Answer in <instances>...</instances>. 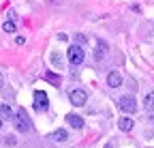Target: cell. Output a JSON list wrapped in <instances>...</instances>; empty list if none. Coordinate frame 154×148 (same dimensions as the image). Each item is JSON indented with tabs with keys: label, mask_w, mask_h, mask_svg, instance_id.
<instances>
[{
	"label": "cell",
	"mask_w": 154,
	"mask_h": 148,
	"mask_svg": "<svg viewBox=\"0 0 154 148\" xmlns=\"http://www.w3.org/2000/svg\"><path fill=\"white\" fill-rule=\"evenodd\" d=\"M146 109H150V112H154V92H148L146 95V101H143Z\"/></svg>",
	"instance_id": "cell-13"
},
{
	"label": "cell",
	"mask_w": 154,
	"mask_h": 148,
	"mask_svg": "<svg viewBox=\"0 0 154 148\" xmlns=\"http://www.w3.org/2000/svg\"><path fill=\"white\" fill-rule=\"evenodd\" d=\"M15 43H17V45H24V43H26V39H24V36H17Z\"/></svg>",
	"instance_id": "cell-16"
},
{
	"label": "cell",
	"mask_w": 154,
	"mask_h": 148,
	"mask_svg": "<svg viewBox=\"0 0 154 148\" xmlns=\"http://www.w3.org/2000/svg\"><path fill=\"white\" fill-rule=\"evenodd\" d=\"M0 129H2V118H0Z\"/></svg>",
	"instance_id": "cell-18"
},
{
	"label": "cell",
	"mask_w": 154,
	"mask_h": 148,
	"mask_svg": "<svg viewBox=\"0 0 154 148\" xmlns=\"http://www.w3.org/2000/svg\"><path fill=\"white\" fill-rule=\"evenodd\" d=\"M47 103H49L47 95H45L43 90H36V92H34V107H36V109H45Z\"/></svg>",
	"instance_id": "cell-5"
},
{
	"label": "cell",
	"mask_w": 154,
	"mask_h": 148,
	"mask_svg": "<svg viewBox=\"0 0 154 148\" xmlns=\"http://www.w3.org/2000/svg\"><path fill=\"white\" fill-rule=\"evenodd\" d=\"M2 30H5V32H15L17 28H15V24H13V22H5V26H2Z\"/></svg>",
	"instance_id": "cell-14"
},
{
	"label": "cell",
	"mask_w": 154,
	"mask_h": 148,
	"mask_svg": "<svg viewBox=\"0 0 154 148\" xmlns=\"http://www.w3.org/2000/svg\"><path fill=\"white\" fill-rule=\"evenodd\" d=\"M107 84L111 86V88H118V86H122V75L118 71H111L109 75H107Z\"/></svg>",
	"instance_id": "cell-6"
},
{
	"label": "cell",
	"mask_w": 154,
	"mask_h": 148,
	"mask_svg": "<svg viewBox=\"0 0 154 148\" xmlns=\"http://www.w3.org/2000/svg\"><path fill=\"white\" fill-rule=\"evenodd\" d=\"M54 142H66L69 140V133L64 131V129H58V131H54Z\"/></svg>",
	"instance_id": "cell-11"
},
{
	"label": "cell",
	"mask_w": 154,
	"mask_h": 148,
	"mask_svg": "<svg viewBox=\"0 0 154 148\" xmlns=\"http://www.w3.org/2000/svg\"><path fill=\"white\" fill-rule=\"evenodd\" d=\"M69 99H71V103H73V105L82 107V105L88 101V92H86V90H82V88H73V90L69 92Z\"/></svg>",
	"instance_id": "cell-3"
},
{
	"label": "cell",
	"mask_w": 154,
	"mask_h": 148,
	"mask_svg": "<svg viewBox=\"0 0 154 148\" xmlns=\"http://www.w3.org/2000/svg\"><path fill=\"white\" fill-rule=\"evenodd\" d=\"M77 43L84 45V43H86V36H84V34H77Z\"/></svg>",
	"instance_id": "cell-15"
},
{
	"label": "cell",
	"mask_w": 154,
	"mask_h": 148,
	"mask_svg": "<svg viewBox=\"0 0 154 148\" xmlns=\"http://www.w3.org/2000/svg\"><path fill=\"white\" fill-rule=\"evenodd\" d=\"M84 58H86V54H84V49L79 45H71L69 47V60H71V65H82Z\"/></svg>",
	"instance_id": "cell-4"
},
{
	"label": "cell",
	"mask_w": 154,
	"mask_h": 148,
	"mask_svg": "<svg viewBox=\"0 0 154 148\" xmlns=\"http://www.w3.org/2000/svg\"><path fill=\"white\" fill-rule=\"evenodd\" d=\"M5 86V77H2V73H0V88Z\"/></svg>",
	"instance_id": "cell-17"
},
{
	"label": "cell",
	"mask_w": 154,
	"mask_h": 148,
	"mask_svg": "<svg viewBox=\"0 0 154 148\" xmlns=\"http://www.w3.org/2000/svg\"><path fill=\"white\" fill-rule=\"evenodd\" d=\"M66 122H69L73 129H82V127H84V118L77 116V114H66Z\"/></svg>",
	"instance_id": "cell-7"
},
{
	"label": "cell",
	"mask_w": 154,
	"mask_h": 148,
	"mask_svg": "<svg viewBox=\"0 0 154 148\" xmlns=\"http://www.w3.org/2000/svg\"><path fill=\"white\" fill-rule=\"evenodd\" d=\"M0 116H2V118H7V120H15L13 109H11L7 103H0Z\"/></svg>",
	"instance_id": "cell-8"
},
{
	"label": "cell",
	"mask_w": 154,
	"mask_h": 148,
	"mask_svg": "<svg viewBox=\"0 0 154 148\" xmlns=\"http://www.w3.org/2000/svg\"><path fill=\"white\" fill-rule=\"evenodd\" d=\"M13 122H15V129L19 133H28L30 131V122H28V116H26V109H17Z\"/></svg>",
	"instance_id": "cell-2"
},
{
	"label": "cell",
	"mask_w": 154,
	"mask_h": 148,
	"mask_svg": "<svg viewBox=\"0 0 154 148\" xmlns=\"http://www.w3.org/2000/svg\"><path fill=\"white\" fill-rule=\"evenodd\" d=\"M118 107L122 109V112H126V114H135L137 112V99H135L133 95H124V97L118 99Z\"/></svg>",
	"instance_id": "cell-1"
},
{
	"label": "cell",
	"mask_w": 154,
	"mask_h": 148,
	"mask_svg": "<svg viewBox=\"0 0 154 148\" xmlns=\"http://www.w3.org/2000/svg\"><path fill=\"white\" fill-rule=\"evenodd\" d=\"M45 80H47V82H51L54 86H60V82H62V80H60V75H58V73H54V71H47V73H45Z\"/></svg>",
	"instance_id": "cell-10"
},
{
	"label": "cell",
	"mask_w": 154,
	"mask_h": 148,
	"mask_svg": "<svg viewBox=\"0 0 154 148\" xmlns=\"http://www.w3.org/2000/svg\"><path fill=\"white\" fill-rule=\"evenodd\" d=\"M105 49H107V45H105L103 41H99V45H96V49H94V58L101 60V58L105 56Z\"/></svg>",
	"instance_id": "cell-12"
},
{
	"label": "cell",
	"mask_w": 154,
	"mask_h": 148,
	"mask_svg": "<svg viewBox=\"0 0 154 148\" xmlns=\"http://www.w3.org/2000/svg\"><path fill=\"white\" fill-rule=\"evenodd\" d=\"M118 127H120V131H131L133 129V118H120Z\"/></svg>",
	"instance_id": "cell-9"
}]
</instances>
